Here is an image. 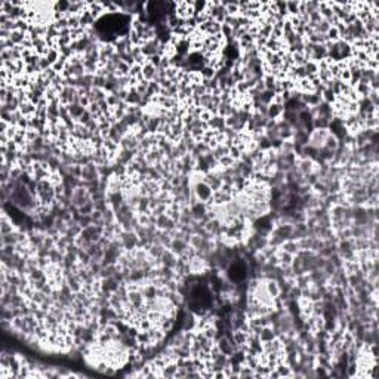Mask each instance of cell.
Returning <instances> with one entry per match:
<instances>
[{
    "mask_svg": "<svg viewBox=\"0 0 379 379\" xmlns=\"http://www.w3.org/2000/svg\"><path fill=\"white\" fill-rule=\"evenodd\" d=\"M212 188L206 184L205 181H198L194 187V196L197 198L200 203H209L211 198H212Z\"/></svg>",
    "mask_w": 379,
    "mask_h": 379,
    "instance_id": "obj_3",
    "label": "cell"
},
{
    "mask_svg": "<svg viewBox=\"0 0 379 379\" xmlns=\"http://www.w3.org/2000/svg\"><path fill=\"white\" fill-rule=\"evenodd\" d=\"M246 273H247V267H246V262L239 259V261H234L230 268H228L227 275L228 279L233 282V283H240L246 279Z\"/></svg>",
    "mask_w": 379,
    "mask_h": 379,
    "instance_id": "obj_1",
    "label": "cell"
},
{
    "mask_svg": "<svg viewBox=\"0 0 379 379\" xmlns=\"http://www.w3.org/2000/svg\"><path fill=\"white\" fill-rule=\"evenodd\" d=\"M175 15L178 16L180 19H182V21L194 18V15H196L194 2H178V3H175Z\"/></svg>",
    "mask_w": 379,
    "mask_h": 379,
    "instance_id": "obj_2",
    "label": "cell"
},
{
    "mask_svg": "<svg viewBox=\"0 0 379 379\" xmlns=\"http://www.w3.org/2000/svg\"><path fill=\"white\" fill-rule=\"evenodd\" d=\"M96 166V165H95ZM93 166V165H85V166L82 167V172H80V176L83 178V180H88V181H92L93 178H96V167Z\"/></svg>",
    "mask_w": 379,
    "mask_h": 379,
    "instance_id": "obj_4",
    "label": "cell"
}]
</instances>
